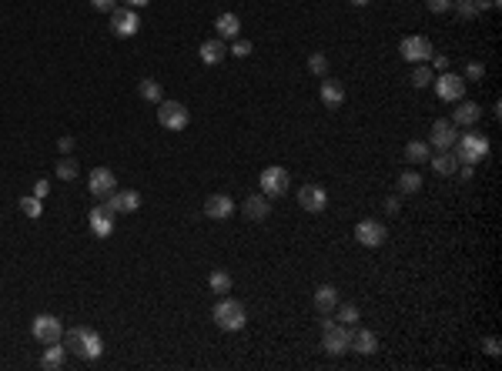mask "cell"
Returning <instances> with one entry per match:
<instances>
[{"label": "cell", "instance_id": "obj_26", "mask_svg": "<svg viewBox=\"0 0 502 371\" xmlns=\"http://www.w3.org/2000/svg\"><path fill=\"white\" fill-rule=\"evenodd\" d=\"M335 304H338V291H335L331 284H322V288L315 291V308H318V315L335 311Z\"/></svg>", "mask_w": 502, "mask_h": 371}, {"label": "cell", "instance_id": "obj_32", "mask_svg": "<svg viewBox=\"0 0 502 371\" xmlns=\"http://www.w3.org/2000/svg\"><path fill=\"white\" fill-rule=\"evenodd\" d=\"M408 80H412V87L425 91V87L435 80V74H432V67H429V64H415V67H412V74H408Z\"/></svg>", "mask_w": 502, "mask_h": 371}, {"label": "cell", "instance_id": "obj_43", "mask_svg": "<svg viewBox=\"0 0 502 371\" xmlns=\"http://www.w3.org/2000/svg\"><path fill=\"white\" fill-rule=\"evenodd\" d=\"M58 148H60V154H71V150H74V137H60Z\"/></svg>", "mask_w": 502, "mask_h": 371}, {"label": "cell", "instance_id": "obj_20", "mask_svg": "<svg viewBox=\"0 0 502 371\" xmlns=\"http://www.w3.org/2000/svg\"><path fill=\"white\" fill-rule=\"evenodd\" d=\"M479 117H483V107H479V104H472V101H459V107H456V114H452V124H456V128H472Z\"/></svg>", "mask_w": 502, "mask_h": 371}, {"label": "cell", "instance_id": "obj_3", "mask_svg": "<svg viewBox=\"0 0 502 371\" xmlns=\"http://www.w3.org/2000/svg\"><path fill=\"white\" fill-rule=\"evenodd\" d=\"M456 161L459 164H479L485 154H489V141H485L483 134H476V130H469L462 137H456Z\"/></svg>", "mask_w": 502, "mask_h": 371}, {"label": "cell", "instance_id": "obj_25", "mask_svg": "<svg viewBox=\"0 0 502 371\" xmlns=\"http://www.w3.org/2000/svg\"><path fill=\"white\" fill-rule=\"evenodd\" d=\"M64 358H67V348H64L60 341H54V345H47V352L40 358V368L58 371V368H64Z\"/></svg>", "mask_w": 502, "mask_h": 371}, {"label": "cell", "instance_id": "obj_1", "mask_svg": "<svg viewBox=\"0 0 502 371\" xmlns=\"http://www.w3.org/2000/svg\"><path fill=\"white\" fill-rule=\"evenodd\" d=\"M64 348H67V352H74L78 358H84V361H97V358L104 354V338H101L94 328H84V325H78V328L64 331Z\"/></svg>", "mask_w": 502, "mask_h": 371}, {"label": "cell", "instance_id": "obj_42", "mask_svg": "<svg viewBox=\"0 0 502 371\" xmlns=\"http://www.w3.org/2000/svg\"><path fill=\"white\" fill-rule=\"evenodd\" d=\"M91 7L101 10V14H111V10H114V0H91Z\"/></svg>", "mask_w": 502, "mask_h": 371}, {"label": "cell", "instance_id": "obj_30", "mask_svg": "<svg viewBox=\"0 0 502 371\" xmlns=\"http://www.w3.org/2000/svg\"><path fill=\"white\" fill-rule=\"evenodd\" d=\"M399 191L402 194H419L422 191V174L419 171H402L399 174Z\"/></svg>", "mask_w": 502, "mask_h": 371}, {"label": "cell", "instance_id": "obj_21", "mask_svg": "<svg viewBox=\"0 0 502 371\" xmlns=\"http://www.w3.org/2000/svg\"><path fill=\"white\" fill-rule=\"evenodd\" d=\"M322 104L325 107H342L345 104V87L331 77H322Z\"/></svg>", "mask_w": 502, "mask_h": 371}, {"label": "cell", "instance_id": "obj_44", "mask_svg": "<svg viewBox=\"0 0 502 371\" xmlns=\"http://www.w3.org/2000/svg\"><path fill=\"white\" fill-rule=\"evenodd\" d=\"M459 174H462V181H472V164H462V171H459Z\"/></svg>", "mask_w": 502, "mask_h": 371}, {"label": "cell", "instance_id": "obj_13", "mask_svg": "<svg viewBox=\"0 0 502 371\" xmlns=\"http://www.w3.org/2000/svg\"><path fill=\"white\" fill-rule=\"evenodd\" d=\"M104 205H107V211H114V214H135L137 207H141V194H137V191H111V194L104 198Z\"/></svg>", "mask_w": 502, "mask_h": 371}, {"label": "cell", "instance_id": "obj_15", "mask_svg": "<svg viewBox=\"0 0 502 371\" xmlns=\"http://www.w3.org/2000/svg\"><path fill=\"white\" fill-rule=\"evenodd\" d=\"M348 348L358 354H375L379 352V338H375V331H368V328H352V331H348Z\"/></svg>", "mask_w": 502, "mask_h": 371}, {"label": "cell", "instance_id": "obj_41", "mask_svg": "<svg viewBox=\"0 0 502 371\" xmlns=\"http://www.w3.org/2000/svg\"><path fill=\"white\" fill-rule=\"evenodd\" d=\"M51 194V181L47 178H40L37 184H34V198H47Z\"/></svg>", "mask_w": 502, "mask_h": 371}, {"label": "cell", "instance_id": "obj_31", "mask_svg": "<svg viewBox=\"0 0 502 371\" xmlns=\"http://www.w3.org/2000/svg\"><path fill=\"white\" fill-rule=\"evenodd\" d=\"M358 318H362V311H358V304H352V301H348V304H335V321H338V325H345V328H352V325H355Z\"/></svg>", "mask_w": 502, "mask_h": 371}, {"label": "cell", "instance_id": "obj_29", "mask_svg": "<svg viewBox=\"0 0 502 371\" xmlns=\"http://www.w3.org/2000/svg\"><path fill=\"white\" fill-rule=\"evenodd\" d=\"M232 275H228V271H221V268H214L211 275H208V288H211L214 295H228V291H232Z\"/></svg>", "mask_w": 502, "mask_h": 371}, {"label": "cell", "instance_id": "obj_23", "mask_svg": "<svg viewBox=\"0 0 502 371\" xmlns=\"http://www.w3.org/2000/svg\"><path fill=\"white\" fill-rule=\"evenodd\" d=\"M214 31H218V37L221 40H234V37H241V20L234 17V14H218Z\"/></svg>", "mask_w": 502, "mask_h": 371}, {"label": "cell", "instance_id": "obj_4", "mask_svg": "<svg viewBox=\"0 0 502 371\" xmlns=\"http://www.w3.org/2000/svg\"><path fill=\"white\" fill-rule=\"evenodd\" d=\"M258 184H261V194H265V198H285L291 187V174L285 167H265L261 178H258Z\"/></svg>", "mask_w": 502, "mask_h": 371}, {"label": "cell", "instance_id": "obj_37", "mask_svg": "<svg viewBox=\"0 0 502 371\" xmlns=\"http://www.w3.org/2000/svg\"><path fill=\"white\" fill-rule=\"evenodd\" d=\"M483 352L489 354V358H499V354H502V345H499V338H496V334H489V338L483 341Z\"/></svg>", "mask_w": 502, "mask_h": 371}, {"label": "cell", "instance_id": "obj_28", "mask_svg": "<svg viewBox=\"0 0 502 371\" xmlns=\"http://www.w3.org/2000/svg\"><path fill=\"white\" fill-rule=\"evenodd\" d=\"M137 94L144 97V101H151V104H161L164 97H161V84H157L155 77H141L137 80Z\"/></svg>", "mask_w": 502, "mask_h": 371}, {"label": "cell", "instance_id": "obj_27", "mask_svg": "<svg viewBox=\"0 0 502 371\" xmlns=\"http://www.w3.org/2000/svg\"><path fill=\"white\" fill-rule=\"evenodd\" d=\"M485 7H489V0H452V10H456V14H459L462 20L479 17Z\"/></svg>", "mask_w": 502, "mask_h": 371}, {"label": "cell", "instance_id": "obj_39", "mask_svg": "<svg viewBox=\"0 0 502 371\" xmlns=\"http://www.w3.org/2000/svg\"><path fill=\"white\" fill-rule=\"evenodd\" d=\"M228 54H234V57H248L251 54V40H241V37H234V47L228 51Z\"/></svg>", "mask_w": 502, "mask_h": 371}, {"label": "cell", "instance_id": "obj_18", "mask_svg": "<svg viewBox=\"0 0 502 371\" xmlns=\"http://www.w3.org/2000/svg\"><path fill=\"white\" fill-rule=\"evenodd\" d=\"M205 214L214 218V221H225V218H232L234 214V201L228 194H211V198L205 201Z\"/></svg>", "mask_w": 502, "mask_h": 371}, {"label": "cell", "instance_id": "obj_19", "mask_svg": "<svg viewBox=\"0 0 502 371\" xmlns=\"http://www.w3.org/2000/svg\"><path fill=\"white\" fill-rule=\"evenodd\" d=\"M241 214H245L248 221H265L271 214L268 198H265V194H251V198H245V201H241Z\"/></svg>", "mask_w": 502, "mask_h": 371}, {"label": "cell", "instance_id": "obj_2", "mask_svg": "<svg viewBox=\"0 0 502 371\" xmlns=\"http://www.w3.org/2000/svg\"><path fill=\"white\" fill-rule=\"evenodd\" d=\"M214 325L221 328V331H241L245 328V321H248V315H245V304L241 301H234V297H221L218 304H214Z\"/></svg>", "mask_w": 502, "mask_h": 371}, {"label": "cell", "instance_id": "obj_17", "mask_svg": "<svg viewBox=\"0 0 502 371\" xmlns=\"http://www.w3.org/2000/svg\"><path fill=\"white\" fill-rule=\"evenodd\" d=\"M87 221H91V231H94L97 238H111V231H114V211H107V205H101L87 214Z\"/></svg>", "mask_w": 502, "mask_h": 371}, {"label": "cell", "instance_id": "obj_24", "mask_svg": "<svg viewBox=\"0 0 502 371\" xmlns=\"http://www.w3.org/2000/svg\"><path fill=\"white\" fill-rule=\"evenodd\" d=\"M429 164H432V171H435V174L449 178V174H456L459 161H456V154H452V150H439V154H432V157H429Z\"/></svg>", "mask_w": 502, "mask_h": 371}, {"label": "cell", "instance_id": "obj_6", "mask_svg": "<svg viewBox=\"0 0 502 371\" xmlns=\"http://www.w3.org/2000/svg\"><path fill=\"white\" fill-rule=\"evenodd\" d=\"M31 334L37 338L40 345H54L64 338V325H60V318L54 315H37L31 321Z\"/></svg>", "mask_w": 502, "mask_h": 371}, {"label": "cell", "instance_id": "obj_36", "mask_svg": "<svg viewBox=\"0 0 502 371\" xmlns=\"http://www.w3.org/2000/svg\"><path fill=\"white\" fill-rule=\"evenodd\" d=\"M20 211H24L27 218H40V198H34V194H24V198H20Z\"/></svg>", "mask_w": 502, "mask_h": 371}, {"label": "cell", "instance_id": "obj_8", "mask_svg": "<svg viewBox=\"0 0 502 371\" xmlns=\"http://www.w3.org/2000/svg\"><path fill=\"white\" fill-rule=\"evenodd\" d=\"M111 31L117 37H135L141 31V17H137L135 7H114L111 10Z\"/></svg>", "mask_w": 502, "mask_h": 371}, {"label": "cell", "instance_id": "obj_14", "mask_svg": "<svg viewBox=\"0 0 502 371\" xmlns=\"http://www.w3.org/2000/svg\"><path fill=\"white\" fill-rule=\"evenodd\" d=\"M322 348L329 354H345L348 352V328L345 325H329V328H322Z\"/></svg>", "mask_w": 502, "mask_h": 371}, {"label": "cell", "instance_id": "obj_45", "mask_svg": "<svg viewBox=\"0 0 502 371\" xmlns=\"http://www.w3.org/2000/svg\"><path fill=\"white\" fill-rule=\"evenodd\" d=\"M124 3H128V7H135V10H137V7H148L151 0H124Z\"/></svg>", "mask_w": 502, "mask_h": 371}, {"label": "cell", "instance_id": "obj_22", "mask_svg": "<svg viewBox=\"0 0 502 371\" xmlns=\"http://www.w3.org/2000/svg\"><path fill=\"white\" fill-rule=\"evenodd\" d=\"M198 54H201L205 64H221V60L228 57V47H225V40L221 37H211V40H205V44L198 47Z\"/></svg>", "mask_w": 502, "mask_h": 371}, {"label": "cell", "instance_id": "obj_5", "mask_svg": "<svg viewBox=\"0 0 502 371\" xmlns=\"http://www.w3.org/2000/svg\"><path fill=\"white\" fill-rule=\"evenodd\" d=\"M188 121H191V114H188V107H184L181 101H161V104H157V124H161V128L184 130Z\"/></svg>", "mask_w": 502, "mask_h": 371}, {"label": "cell", "instance_id": "obj_33", "mask_svg": "<svg viewBox=\"0 0 502 371\" xmlns=\"http://www.w3.org/2000/svg\"><path fill=\"white\" fill-rule=\"evenodd\" d=\"M432 154H429V144L425 141H408L406 144V161H412V164H425Z\"/></svg>", "mask_w": 502, "mask_h": 371}, {"label": "cell", "instance_id": "obj_16", "mask_svg": "<svg viewBox=\"0 0 502 371\" xmlns=\"http://www.w3.org/2000/svg\"><path fill=\"white\" fill-rule=\"evenodd\" d=\"M429 141H432V148L439 150H452V144H456V124L452 121H435L432 124V134H429Z\"/></svg>", "mask_w": 502, "mask_h": 371}, {"label": "cell", "instance_id": "obj_38", "mask_svg": "<svg viewBox=\"0 0 502 371\" xmlns=\"http://www.w3.org/2000/svg\"><path fill=\"white\" fill-rule=\"evenodd\" d=\"M465 77H469V80H483L485 67L479 64V60H469V64H465Z\"/></svg>", "mask_w": 502, "mask_h": 371}, {"label": "cell", "instance_id": "obj_40", "mask_svg": "<svg viewBox=\"0 0 502 371\" xmlns=\"http://www.w3.org/2000/svg\"><path fill=\"white\" fill-rule=\"evenodd\" d=\"M425 7L432 14H445V10H452V0H425Z\"/></svg>", "mask_w": 502, "mask_h": 371}, {"label": "cell", "instance_id": "obj_11", "mask_svg": "<svg viewBox=\"0 0 502 371\" xmlns=\"http://www.w3.org/2000/svg\"><path fill=\"white\" fill-rule=\"evenodd\" d=\"M432 87H435V94H439L442 101L456 104V101H462V97H465V77L442 74V77H435V80H432Z\"/></svg>", "mask_w": 502, "mask_h": 371}, {"label": "cell", "instance_id": "obj_46", "mask_svg": "<svg viewBox=\"0 0 502 371\" xmlns=\"http://www.w3.org/2000/svg\"><path fill=\"white\" fill-rule=\"evenodd\" d=\"M348 3H355V7H365V3H372V0H348Z\"/></svg>", "mask_w": 502, "mask_h": 371}, {"label": "cell", "instance_id": "obj_34", "mask_svg": "<svg viewBox=\"0 0 502 371\" xmlns=\"http://www.w3.org/2000/svg\"><path fill=\"white\" fill-rule=\"evenodd\" d=\"M78 174H80V164L74 161V157H60L58 161V178L60 181H74Z\"/></svg>", "mask_w": 502, "mask_h": 371}, {"label": "cell", "instance_id": "obj_12", "mask_svg": "<svg viewBox=\"0 0 502 371\" xmlns=\"http://www.w3.org/2000/svg\"><path fill=\"white\" fill-rule=\"evenodd\" d=\"M87 191L94 194V198H107L111 191H117V178H114V171H107V167H94L91 171V178H87Z\"/></svg>", "mask_w": 502, "mask_h": 371}, {"label": "cell", "instance_id": "obj_10", "mask_svg": "<svg viewBox=\"0 0 502 371\" xmlns=\"http://www.w3.org/2000/svg\"><path fill=\"white\" fill-rule=\"evenodd\" d=\"M298 205H302V211H309V214H322V211L329 207V191L318 184L298 187Z\"/></svg>", "mask_w": 502, "mask_h": 371}, {"label": "cell", "instance_id": "obj_9", "mask_svg": "<svg viewBox=\"0 0 502 371\" xmlns=\"http://www.w3.org/2000/svg\"><path fill=\"white\" fill-rule=\"evenodd\" d=\"M388 238L386 224L375 221V218H365V221H358V227H355V241L365 244V248H382Z\"/></svg>", "mask_w": 502, "mask_h": 371}, {"label": "cell", "instance_id": "obj_7", "mask_svg": "<svg viewBox=\"0 0 502 371\" xmlns=\"http://www.w3.org/2000/svg\"><path fill=\"white\" fill-rule=\"evenodd\" d=\"M399 54H402V60H412V64H429V60H432V40L419 37V34L402 37V44H399Z\"/></svg>", "mask_w": 502, "mask_h": 371}, {"label": "cell", "instance_id": "obj_35", "mask_svg": "<svg viewBox=\"0 0 502 371\" xmlns=\"http://www.w3.org/2000/svg\"><path fill=\"white\" fill-rule=\"evenodd\" d=\"M309 71L315 77H325V74H329V57H325V54H311L309 57Z\"/></svg>", "mask_w": 502, "mask_h": 371}]
</instances>
